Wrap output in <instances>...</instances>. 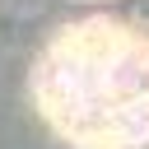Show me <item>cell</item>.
Returning a JSON list of instances; mask_svg holds the SVG:
<instances>
[{"mask_svg":"<svg viewBox=\"0 0 149 149\" xmlns=\"http://www.w3.org/2000/svg\"><path fill=\"white\" fill-rule=\"evenodd\" d=\"M33 93L42 116L79 149L149 144V37L88 19L51 37L37 61Z\"/></svg>","mask_w":149,"mask_h":149,"instance_id":"obj_1","label":"cell"}]
</instances>
